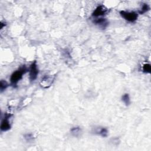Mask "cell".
<instances>
[{"instance_id":"6da1fadb","label":"cell","mask_w":151,"mask_h":151,"mask_svg":"<svg viewBox=\"0 0 151 151\" xmlns=\"http://www.w3.org/2000/svg\"><path fill=\"white\" fill-rule=\"evenodd\" d=\"M27 72V67L25 66H23L20 68H19L17 70L14 72L10 77L11 85L14 87H16L19 81H20L22 79L23 76Z\"/></svg>"},{"instance_id":"7a4b0ae2","label":"cell","mask_w":151,"mask_h":151,"mask_svg":"<svg viewBox=\"0 0 151 151\" xmlns=\"http://www.w3.org/2000/svg\"><path fill=\"white\" fill-rule=\"evenodd\" d=\"M121 17L129 23L135 22L138 18V14L135 11H128L122 10L119 11Z\"/></svg>"},{"instance_id":"3957f363","label":"cell","mask_w":151,"mask_h":151,"mask_svg":"<svg viewBox=\"0 0 151 151\" xmlns=\"http://www.w3.org/2000/svg\"><path fill=\"white\" fill-rule=\"evenodd\" d=\"M109 12L108 8L103 5H98L93 12L92 16L94 18H99L106 16Z\"/></svg>"},{"instance_id":"277c9868","label":"cell","mask_w":151,"mask_h":151,"mask_svg":"<svg viewBox=\"0 0 151 151\" xmlns=\"http://www.w3.org/2000/svg\"><path fill=\"white\" fill-rule=\"evenodd\" d=\"M38 73L39 70L37 61H34L30 65L29 69V79L31 82H33L37 79Z\"/></svg>"},{"instance_id":"5b68a950","label":"cell","mask_w":151,"mask_h":151,"mask_svg":"<svg viewBox=\"0 0 151 151\" xmlns=\"http://www.w3.org/2000/svg\"><path fill=\"white\" fill-rule=\"evenodd\" d=\"M12 116L11 113H5L4 117L1 120V131L3 132H6L9 131L11 128V125L10 122V119Z\"/></svg>"},{"instance_id":"8992f818","label":"cell","mask_w":151,"mask_h":151,"mask_svg":"<svg viewBox=\"0 0 151 151\" xmlns=\"http://www.w3.org/2000/svg\"><path fill=\"white\" fill-rule=\"evenodd\" d=\"M55 77L56 76L52 75L44 76L40 81L41 86L44 89L50 87L53 83V81L55 79Z\"/></svg>"},{"instance_id":"52a82bcc","label":"cell","mask_w":151,"mask_h":151,"mask_svg":"<svg viewBox=\"0 0 151 151\" xmlns=\"http://www.w3.org/2000/svg\"><path fill=\"white\" fill-rule=\"evenodd\" d=\"M93 23L94 24L97 25L100 29L103 30L105 29L109 25V21H107V20L103 17L94 18Z\"/></svg>"},{"instance_id":"ba28073f","label":"cell","mask_w":151,"mask_h":151,"mask_svg":"<svg viewBox=\"0 0 151 151\" xmlns=\"http://www.w3.org/2000/svg\"><path fill=\"white\" fill-rule=\"evenodd\" d=\"M94 132L96 134L103 137V138H106V137L108 136L107 129L103 127H98L96 128H95Z\"/></svg>"},{"instance_id":"9c48e42d","label":"cell","mask_w":151,"mask_h":151,"mask_svg":"<svg viewBox=\"0 0 151 151\" xmlns=\"http://www.w3.org/2000/svg\"><path fill=\"white\" fill-rule=\"evenodd\" d=\"M70 133L74 137H79L81 133V129L79 126L73 127L70 129Z\"/></svg>"},{"instance_id":"30bf717a","label":"cell","mask_w":151,"mask_h":151,"mask_svg":"<svg viewBox=\"0 0 151 151\" xmlns=\"http://www.w3.org/2000/svg\"><path fill=\"white\" fill-rule=\"evenodd\" d=\"M122 102L125 104L126 106H129L131 104V99L129 97V94L128 93H125L122 96Z\"/></svg>"},{"instance_id":"8fae6325","label":"cell","mask_w":151,"mask_h":151,"mask_svg":"<svg viewBox=\"0 0 151 151\" xmlns=\"http://www.w3.org/2000/svg\"><path fill=\"white\" fill-rule=\"evenodd\" d=\"M149 10H150V7H149V5L148 4L144 3L142 5L141 9L138 11V12L139 14H145L146 12H148V11H149Z\"/></svg>"},{"instance_id":"7c38bea8","label":"cell","mask_w":151,"mask_h":151,"mask_svg":"<svg viewBox=\"0 0 151 151\" xmlns=\"http://www.w3.org/2000/svg\"><path fill=\"white\" fill-rule=\"evenodd\" d=\"M142 70L145 73H150L151 72V66L149 63H145L143 65Z\"/></svg>"},{"instance_id":"4fadbf2b","label":"cell","mask_w":151,"mask_h":151,"mask_svg":"<svg viewBox=\"0 0 151 151\" xmlns=\"http://www.w3.org/2000/svg\"><path fill=\"white\" fill-rule=\"evenodd\" d=\"M8 86L9 85L7 81L4 80H1V81H0V90H1V92L2 93L3 91H4L8 87Z\"/></svg>"},{"instance_id":"5bb4252c","label":"cell","mask_w":151,"mask_h":151,"mask_svg":"<svg viewBox=\"0 0 151 151\" xmlns=\"http://www.w3.org/2000/svg\"><path fill=\"white\" fill-rule=\"evenodd\" d=\"M24 138L25 141L28 142H33L34 140V136L32 133H27L24 135Z\"/></svg>"},{"instance_id":"9a60e30c","label":"cell","mask_w":151,"mask_h":151,"mask_svg":"<svg viewBox=\"0 0 151 151\" xmlns=\"http://www.w3.org/2000/svg\"><path fill=\"white\" fill-rule=\"evenodd\" d=\"M111 142L112 143V145H119V143L120 142V141H119V138H112L111 140Z\"/></svg>"},{"instance_id":"2e32d148","label":"cell","mask_w":151,"mask_h":151,"mask_svg":"<svg viewBox=\"0 0 151 151\" xmlns=\"http://www.w3.org/2000/svg\"><path fill=\"white\" fill-rule=\"evenodd\" d=\"M5 23H3V22H1V24H0V25H1V27H0V28H1V29H3L4 28V27L5 26Z\"/></svg>"}]
</instances>
